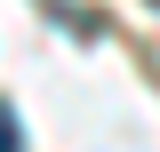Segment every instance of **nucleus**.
Instances as JSON below:
<instances>
[{
  "instance_id": "obj_1",
  "label": "nucleus",
  "mask_w": 160,
  "mask_h": 152,
  "mask_svg": "<svg viewBox=\"0 0 160 152\" xmlns=\"http://www.w3.org/2000/svg\"><path fill=\"white\" fill-rule=\"evenodd\" d=\"M0 152H16V112H8V96H0Z\"/></svg>"
}]
</instances>
